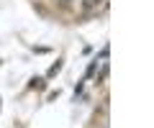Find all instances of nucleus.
I'll return each mask as SVG.
<instances>
[{"mask_svg":"<svg viewBox=\"0 0 154 128\" xmlns=\"http://www.w3.org/2000/svg\"><path fill=\"white\" fill-rule=\"evenodd\" d=\"M95 69H98V61H93V64L88 67V77H90V74H95Z\"/></svg>","mask_w":154,"mask_h":128,"instance_id":"nucleus-4","label":"nucleus"},{"mask_svg":"<svg viewBox=\"0 0 154 128\" xmlns=\"http://www.w3.org/2000/svg\"><path fill=\"white\" fill-rule=\"evenodd\" d=\"M100 5H103V0H82V10H85V13H93V10H98Z\"/></svg>","mask_w":154,"mask_h":128,"instance_id":"nucleus-1","label":"nucleus"},{"mask_svg":"<svg viewBox=\"0 0 154 128\" xmlns=\"http://www.w3.org/2000/svg\"><path fill=\"white\" fill-rule=\"evenodd\" d=\"M62 69V61H57V64H51V69H49V74H46V77H54L57 72H59Z\"/></svg>","mask_w":154,"mask_h":128,"instance_id":"nucleus-2","label":"nucleus"},{"mask_svg":"<svg viewBox=\"0 0 154 128\" xmlns=\"http://www.w3.org/2000/svg\"><path fill=\"white\" fill-rule=\"evenodd\" d=\"M31 87L41 90V87H44V79H41V77H33V79H31Z\"/></svg>","mask_w":154,"mask_h":128,"instance_id":"nucleus-3","label":"nucleus"},{"mask_svg":"<svg viewBox=\"0 0 154 128\" xmlns=\"http://www.w3.org/2000/svg\"><path fill=\"white\" fill-rule=\"evenodd\" d=\"M62 3H69V0H62Z\"/></svg>","mask_w":154,"mask_h":128,"instance_id":"nucleus-5","label":"nucleus"}]
</instances>
